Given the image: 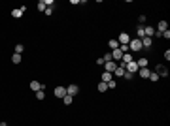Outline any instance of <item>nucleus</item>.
I'll use <instances>...</instances> for the list:
<instances>
[{
  "label": "nucleus",
  "mask_w": 170,
  "mask_h": 126,
  "mask_svg": "<svg viewBox=\"0 0 170 126\" xmlns=\"http://www.w3.org/2000/svg\"><path fill=\"white\" fill-rule=\"evenodd\" d=\"M155 73L159 77H166V75H168V68H166L165 64H157V66H155Z\"/></svg>",
  "instance_id": "nucleus-1"
},
{
  "label": "nucleus",
  "mask_w": 170,
  "mask_h": 126,
  "mask_svg": "<svg viewBox=\"0 0 170 126\" xmlns=\"http://www.w3.org/2000/svg\"><path fill=\"white\" fill-rule=\"evenodd\" d=\"M140 49H142V41H140L138 38L129 41V51H140Z\"/></svg>",
  "instance_id": "nucleus-2"
},
{
  "label": "nucleus",
  "mask_w": 170,
  "mask_h": 126,
  "mask_svg": "<svg viewBox=\"0 0 170 126\" xmlns=\"http://www.w3.org/2000/svg\"><path fill=\"white\" fill-rule=\"evenodd\" d=\"M115 40H117V41H119V43H121V45H129V41H130V40H132V38H130V36H129V34H127V32H121V34H119V36H117V38H115Z\"/></svg>",
  "instance_id": "nucleus-3"
},
{
  "label": "nucleus",
  "mask_w": 170,
  "mask_h": 126,
  "mask_svg": "<svg viewBox=\"0 0 170 126\" xmlns=\"http://www.w3.org/2000/svg\"><path fill=\"white\" fill-rule=\"evenodd\" d=\"M136 70H138V64H136V60H132V62L125 64V72H129V73H136Z\"/></svg>",
  "instance_id": "nucleus-4"
},
{
  "label": "nucleus",
  "mask_w": 170,
  "mask_h": 126,
  "mask_svg": "<svg viewBox=\"0 0 170 126\" xmlns=\"http://www.w3.org/2000/svg\"><path fill=\"white\" fill-rule=\"evenodd\" d=\"M25 9H27V6H21V8H15L13 11H11V17H15V19H19L23 13H25Z\"/></svg>",
  "instance_id": "nucleus-5"
},
{
  "label": "nucleus",
  "mask_w": 170,
  "mask_h": 126,
  "mask_svg": "<svg viewBox=\"0 0 170 126\" xmlns=\"http://www.w3.org/2000/svg\"><path fill=\"white\" fill-rule=\"evenodd\" d=\"M78 92H80L78 85H68V87H66V94H68V96H76Z\"/></svg>",
  "instance_id": "nucleus-6"
},
{
  "label": "nucleus",
  "mask_w": 170,
  "mask_h": 126,
  "mask_svg": "<svg viewBox=\"0 0 170 126\" xmlns=\"http://www.w3.org/2000/svg\"><path fill=\"white\" fill-rule=\"evenodd\" d=\"M113 75H117V77H123V75H125V64H123V62L113 70Z\"/></svg>",
  "instance_id": "nucleus-7"
},
{
  "label": "nucleus",
  "mask_w": 170,
  "mask_h": 126,
  "mask_svg": "<svg viewBox=\"0 0 170 126\" xmlns=\"http://www.w3.org/2000/svg\"><path fill=\"white\" fill-rule=\"evenodd\" d=\"M55 96H57V98H64V96H66V89H64V87H55Z\"/></svg>",
  "instance_id": "nucleus-8"
},
{
  "label": "nucleus",
  "mask_w": 170,
  "mask_h": 126,
  "mask_svg": "<svg viewBox=\"0 0 170 126\" xmlns=\"http://www.w3.org/2000/svg\"><path fill=\"white\" fill-rule=\"evenodd\" d=\"M132 53H123V57H121V62L123 64H129V62H132Z\"/></svg>",
  "instance_id": "nucleus-9"
},
{
  "label": "nucleus",
  "mask_w": 170,
  "mask_h": 126,
  "mask_svg": "<svg viewBox=\"0 0 170 126\" xmlns=\"http://www.w3.org/2000/svg\"><path fill=\"white\" fill-rule=\"evenodd\" d=\"M149 73H151V72H149V68H140V70H138V75L142 77V79H148Z\"/></svg>",
  "instance_id": "nucleus-10"
},
{
  "label": "nucleus",
  "mask_w": 170,
  "mask_h": 126,
  "mask_svg": "<svg viewBox=\"0 0 170 126\" xmlns=\"http://www.w3.org/2000/svg\"><path fill=\"white\" fill-rule=\"evenodd\" d=\"M112 53V59L113 60H121V57H123V53H121V49L117 47V49H113V51H110Z\"/></svg>",
  "instance_id": "nucleus-11"
},
{
  "label": "nucleus",
  "mask_w": 170,
  "mask_h": 126,
  "mask_svg": "<svg viewBox=\"0 0 170 126\" xmlns=\"http://www.w3.org/2000/svg\"><path fill=\"white\" fill-rule=\"evenodd\" d=\"M104 64H106V72L108 73H113V70L117 68V64L113 62V60H112V62H104Z\"/></svg>",
  "instance_id": "nucleus-12"
},
{
  "label": "nucleus",
  "mask_w": 170,
  "mask_h": 126,
  "mask_svg": "<svg viewBox=\"0 0 170 126\" xmlns=\"http://www.w3.org/2000/svg\"><path fill=\"white\" fill-rule=\"evenodd\" d=\"M40 89H44V85L38 81H30V90H34V92H38Z\"/></svg>",
  "instance_id": "nucleus-13"
},
{
  "label": "nucleus",
  "mask_w": 170,
  "mask_h": 126,
  "mask_svg": "<svg viewBox=\"0 0 170 126\" xmlns=\"http://www.w3.org/2000/svg\"><path fill=\"white\" fill-rule=\"evenodd\" d=\"M157 28H159L157 32H165V30H168V23H166V21H159Z\"/></svg>",
  "instance_id": "nucleus-14"
},
{
  "label": "nucleus",
  "mask_w": 170,
  "mask_h": 126,
  "mask_svg": "<svg viewBox=\"0 0 170 126\" xmlns=\"http://www.w3.org/2000/svg\"><path fill=\"white\" fill-rule=\"evenodd\" d=\"M136 64H138V70H140V68H148V59H146V57H142V59H138V62H136Z\"/></svg>",
  "instance_id": "nucleus-15"
},
{
  "label": "nucleus",
  "mask_w": 170,
  "mask_h": 126,
  "mask_svg": "<svg viewBox=\"0 0 170 126\" xmlns=\"http://www.w3.org/2000/svg\"><path fill=\"white\" fill-rule=\"evenodd\" d=\"M144 34H146L148 38H151L153 34H155V28L153 27H144Z\"/></svg>",
  "instance_id": "nucleus-16"
},
{
  "label": "nucleus",
  "mask_w": 170,
  "mask_h": 126,
  "mask_svg": "<svg viewBox=\"0 0 170 126\" xmlns=\"http://www.w3.org/2000/svg\"><path fill=\"white\" fill-rule=\"evenodd\" d=\"M140 41H142V49H144V47H151V38L144 36V38H142Z\"/></svg>",
  "instance_id": "nucleus-17"
},
{
  "label": "nucleus",
  "mask_w": 170,
  "mask_h": 126,
  "mask_svg": "<svg viewBox=\"0 0 170 126\" xmlns=\"http://www.w3.org/2000/svg\"><path fill=\"white\" fill-rule=\"evenodd\" d=\"M108 45H110V49H117V47H119V41H117L115 40V38H113V40H110V41H108Z\"/></svg>",
  "instance_id": "nucleus-18"
},
{
  "label": "nucleus",
  "mask_w": 170,
  "mask_h": 126,
  "mask_svg": "<svg viewBox=\"0 0 170 126\" xmlns=\"http://www.w3.org/2000/svg\"><path fill=\"white\" fill-rule=\"evenodd\" d=\"M21 55H17V53H13V55H11V62H13V64H21Z\"/></svg>",
  "instance_id": "nucleus-19"
},
{
  "label": "nucleus",
  "mask_w": 170,
  "mask_h": 126,
  "mask_svg": "<svg viewBox=\"0 0 170 126\" xmlns=\"http://www.w3.org/2000/svg\"><path fill=\"white\" fill-rule=\"evenodd\" d=\"M96 89H98V92H106V90H108V83L100 81V83H98V87H96Z\"/></svg>",
  "instance_id": "nucleus-20"
},
{
  "label": "nucleus",
  "mask_w": 170,
  "mask_h": 126,
  "mask_svg": "<svg viewBox=\"0 0 170 126\" xmlns=\"http://www.w3.org/2000/svg\"><path fill=\"white\" fill-rule=\"evenodd\" d=\"M102 81H104V83H108V81H112V73H108V72H104V73H102Z\"/></svg>",
  "instance_id": "nucleus-21"
},
{
  "label": "nucleus",
  "mask_w": 170,
  "mask_h": 126,
  "mask_svg": "<svg viewBox=\"0 0 170 126\" xmlns=\"http://www.w3.org/2000/svg\"><path fill=\"white\" fill-rule=\"evenodd\" d=\"M63 102H64V104H66V105H70L72 104V102H74V96H64V98H63Z\"/></svg>",
  "instance_id": "nucleus-22"
},
{
  "label": "nucleus",
  "mask_w": 170,
  "mask_h": 126,
  "mask_svg": "<svg viewBox=\"0 0 170 126\" xmlns=\"http://www.w3.org/2000/svg\"><path fill=\"white\" fill-rule=\"evenodd\" d=\"M136 34H138L136 38H138V40H142V38L146 36V34H144V27H138V30H136Z\"/></svg>",
  "instance_id": "nucleus-23"
},
{
  "label": "nucleus",
  "mask_w": 170,
  "mask_h": 126,
  "mask_svg": "<svg viewBox=\"0 0 170 126\" xmlns=\"http://www.w3.org/2000/svg\"><path fill=\"white\" fill-rule=\"evenodd\" d=\"M36 98H38V100H44V98H45V92H44V89H40L38 92H36Z\"/></svg>",
  "instance_id": "nucleus-24"
},
{
  "label": "nucleus",
  "mask_w": 170,
  "mask_h": 126,
  "mask_svg": "<svg viewBox=\"0 0 170 126\" xmlns=\"http://www.w3.org/2000/svg\"><path fill=\"white\" fill-rule=\"evenodd\" d=\"M23 51H25V47H23V43H17V45H15V53H17V55H21Z\"/></svg>",
  "instance_id": "nucleus-25"
},
{
  "label": "nucleus",
  "mask_w": 170,
  "mask_h": 126,
  "mask_svg": "<svg viewBox=\"0 0 170 126\" xmlns=\"http://www.w3.org/2000/svg\"><path fill=\"white\" fill-rule=\"evenodd\" d=\"M148 79H149V81H153V83H155V81H159V75H157V73L153 72V73H149V77H148Z\"/></svg>",
  "instance_id": "nucleus-26"
},
{
  "label": "nucleus",
  "mask_w": 170,
  "mask_h": 126,
  "mask_svg": "<svg viewBox=\"0 0 170 126\" xmlns=\"http://www.w3.org/2000/svg\"><path fill=\"white\" fill-rule=\"evenodd\" d=\"M102 60H104V62H112V53H106V55H104V57H102Z\"/></svg>",
  "instance_id": "nucleus-27"
},
{
  "label": "nucleus",
  "mask_w": 170,
  "mask_h": 126,
  "mask_svg": "<svg viewBox=\"0 0 170 126\" xmlns=\"http://www.w3.org/2000/svg\"><path fill=\"white\" fill-rule=\"evenodd\" d=\"M38 9H40V11H45V2H44V0L38 2Z\"/></svg>",
  "instance_id": "nucleus-28"
},
{
  "label": "nucleus",
  "mask_w": 170,
  "mask_h": 126,
  "mask_svg": "<svg viewBox=\"0 0 170 126\" xmlns=\"http://www.w3.org/2000/svg\"><path fill=\"white\" fill-rule=\"evenodd\" d=\"M119 49H121V53H130V51H129V45H119Z\"/></svg>",
  "instance_id": "nucleus-29"
},
{
  "label": "nucleus",
  "mask_w": 170,
  "mask_h": 126,
  "mask_svg": "<svg viewBox=\"0 0 170 126\" xmlns=\"http://www.w3.org/2000/svg\"><path fill=\"white\" fill-rule=\"evenodd\" d=\"M115 87H117V83L113 81V79H112V81H108V89H115Z\"/></svg>",
  "instance_id": "nucleus-30"
},
{
  "label": "nucleus",
  "mask_w": 170,
  "mask_h": 126,
  "mask_svg": "<svg viewBox=\"0 0 170 126\" xmlns=\"http://www.w3.org/2000/svg\"><path fill=\"white\" fill-rule=\"evenodd\" d=\"M123 77H125V79H129V81H130V79L134 77V73H129V72H125V75H123Z\"/></svg>",
  "instance_id": "nucleus-31"
},
{
  "label": "nucleus",
  "mask_w": 170,
  "mask_h": 126,
  "mask_svg": "<svg viewBox=\"0 0 170 126\" xmlns=\"http://www.w3.org/2000/svg\"><path fill=\"white\" fill-rule=\"evenodd\" d=\"M163 38H166V40H168V38H170V30H165V32H163Z\"/></svg>",
  "instance_id": "nucleus-32"
},
{
  "label": "nucleus",
  "mask_w": 170,
  "mask_h": 126,
  "mask_svg": "<svg viewBox=\"0 0 170 126\" xmlns=\"http://www.w3.org/2000/svg\"><path fill=\"white\" fill-rule=\"evenodd\" d=\"M53 13V8H45V15H51Z\"/></svg>",
  "instance_id": "nucleus-33"
},
{
  "label": "nucleus",
  "mask_w": 170,
  "mask_h": 126,
  "mask_svg": "<svg viewBox=\"0 0 170 126\" xmlns=\"http://www.w3.org/2000/svg\"><path fill=\"white\" fill-rule=\"evenodd\" d=\"M0 126H8V124H6V122H0Z\"/></svg>",
  "instance_id": "nucleus-34"
}]
</instances>
